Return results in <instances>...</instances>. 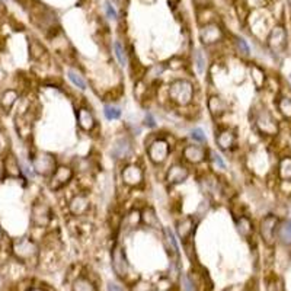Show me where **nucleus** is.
Wrapping results in <instances>:
<instances>
[{
    "instance_id": "f8f14e48",
    "label": "nucleus",
    "mask_w": 291,
    "mask_h": 291,
    "mask_svg": "<svg viewBox=\"0 0 291 291\" xmlns=\"http://www.w3.org/2000/svg\"><path fill=\"white\" fill-rule=\"evenodd\" d=\"M134 151H136L134 141L130 136L124 134V136H120L113 141L109 154L115 162H124L125 163L134 154Z\"/></svg>"
},
{
    "instance_id": "a19ab883",
    "label": "nucleus",
    "mask_w": 291,
    "mask_h": 291,
    "mask_svg": "<svg viewBox=\"0 0 291 291\" xmlns=\"http://www.w3.org/2000/svg\"><path fill=\"white\" fill-rule=\"evenodd\" d=\"M163 233H165V239H166V242L169 243V248H170V251H172V254L175 255L176 258H179V244H178V240H176V237H175L173 230H172L170 227H165V229H163Z\"/></svg>"
},
{
    "instance_id": "6e6d98bb",
    "label": "nucleus",
    "mask_w": 291,
    "mask_h": 291,
    "mask_svg": "<svg viewBox=\"0 0 291 291\" xmlns=\"http://www.w3.org/2000/svg\"><path fill=\"white\" fill-rule=\"evenodd\" d=\"M3 178H5V175H3V169L0 168V181H2Z\"/></svg>"
},
{
    "instance_id": "72a5a7b5",
    "label": "nucleus",
    "mask_w": 291,
    "mask_h": 291,
    "mask_svg": "<svg viewBox=\"0 0 291 291\" xmlns=\"http://www.w3.org/2000/svg\"><path fill=\"white\" fill-rule=\"evenodd\" d=\"M72 166H73L75 172L80 173V175H86V176H89L95 168L94 160L91 159V158H80V159H76L75 162L72 163Z\"/></svg>"
},
{
    "instance_id": "ea45409f",
    "label": "nucleus",
    "mask_w": 291,
    "mask_h": 291,
    "mask_svg": "<svg viewBox=\"0 0 291 291\" xmlns=\"http://www.w3.org/2000/svg\"><path fill=\"white\" fill-rule=\"evenodd\" d=\"M277 108L285 120L291 121V98L288 96H280L277 101Z\"/></svg>"
},
{
    "instance_id": "09e8293b",
    "label": "nucleus",
    "mask_w": 291,
    "mask_h": 291,
    "mask_svg": "<svg viewBox=\"0 0 291 291\" xmlns=\"http://www.w3.org/2000/svg\"><path fill=\"white\" fill-rule=\"evenodd\" d=\"M108 291H124V288H122V285H120V284L109 281L108 282Z\"/></svg>"
},
{
    "instance_id": "2f4dec72",
    "label": "nucleus",
    "mask_w": 291,
    "mask_h": 291,
    "mask_svg": "<svg viewBox=\"0 0 291 291\" xmlns=\"http://www.w3.org/2000/svg\"><path fill=\"white\" fill-rule=\"evenodd\" d=\"M72 291H98V287L89 277L79 275L72 284Z\"/></svg>"
},
{
    "instance_id": "4468645a",
    "label": "nucleus",
    "mask_w": 291,
    "mask_h": 291,
    "mask_svg": "<svg viewBox=\"0 0 291 291\" xmlns=\"http://www.w3.org/2000/svg\"><path fill=\"white\" fill-rule=\"evenodd\" d=\"M280 225V218L275 214H266L261 218L258 225V232L262 239V242L268 248H273L277 242V229Z\"/></svg>"
},
{
    "instance_id": "4c0bfd02",
    "label": "nucleus",
    "mask_w": 291,
    "mask_h": 291,
    "mask_svg": "<svg viewBox=\"0 0 291 291\" xmlns=\"http://www.w3.org/2000/svg\"><path fill=\"white\" fill-rule=\"evenodd\" d=\"M232 39H233V48H235V51L239 54V56L242 57L251 56V48H249V44L246 42L244 38L239 37V35H233Z\"/></svg>"
},
{
    "instance_id": "a878e982",
    "label": "nucleus",
    "mask_w": 291,
    "mask_h": 291,
    "mask_svg": "<svg viewBox=\"0 0 291 291\" xmlns=\"http://www.w3.org/2000/svg\"><path fill=\"white\" fill-rule=\"evenodd\" d=\"M235 223L237 233L242 236L243 239H251L254 236L255 226L251 217L246 216V214H239L235 218Z\"/></svg>"
},
{
    "instance_id": "6e6552de",
    "label": "nucleus",
    "mask_w": 291,
    "mask_h": 291,
    "mask_svg": "<svg viewBox=\"0 0 291 291\" xmlns=\"http://www.w3.org/2000/svg\"><path fill=\"white\" fill-rule=\"evenodd\" d=\"M92 211V201L86 191L75 192L67 201V213L72 218H86Z\"/></svg>"
},
{
    "instance_id": "e433bc0d",
    "label": "nucleus",
    "mask_w": 291,
    "mask_h": 291,
    "mask_svg": "<svg viewBox=\"0 0 291 291\" xmlns=\"http://www.w3.org/2000/svg\"><path fill=\"white\" fill-rule=\"evenodd\" d=\"M278 176L284 182L291 181V156H285L278 162Z\"/></svg>"
},
{
    "instance_id": "7c9ffc66",
    "label": "nucleus",
    "mask_w": 291,
    "mask_h": 291,
    "mask_svg": "<svg viewBox=\"0 0 291 291\" xmlns=\"http://www.w3.org/2000/svg\"><path fill=\"white\" fill-rule=\"evenodd\" d=\"M113 51L115 60L118 61V64L121 67H127L130 64V54L127 51L125 46L121 42V39H115L113 44Z\"/></svg>"
},
{
    "instance_id": "bb28decb",
    "label": "nucleus",
    "mask_w": 291,
    "mask_h": 291,
    "mask_svg": "<svg viewBox=\"0 0 291 291\" xmlns=\"http://www.w3.org/2000/svg\"><path fill=\"white\" fill-rule=\"evenodd\" d=\"M166 70H168V64H166V63H156V64L149 67V69L146 70V73H144L143 77H140V79H143L149 86H154L159 82L160 77L165 75Z\"/></svg>"
},
{
    "instance_id": "cd10ccee",
    "label": "nucleus",
    "mask_w": 291,
    "mask_h": 291,
    "mask_svg": "<svg viewBox=\"0 0 291 291\" xmlns=\"http://www.w3.org/2000/svg\"><path fill=\"white\" fill-rule=\"evenodd\" d=\"M141 226V210L137 207H132L130 211H127L121 218V227L122 229H128L132 230L136 227Z\"/></svg>"
},
{
    "instance_id": "4d7b16f0",
    "label": "nucleus",
    "mask_w": 291,
    "mask_h": 291,
    "mask_svg": "<svg viewBox=\"0 0 291 291\" xmlns=\"http://www.w3.org/2000/svg\"><path fill=\"white\" fill-rule=\"evenodd\" d=\"M5 73H3V70H2V69H0V79H3V77H5Z\"/></svg>"
},
{
    "instance_id": "423d86ee",
    "label": "nucleus",
    "mask_w": 291,
    "mask_h": 291,
    "mask_svg": "<svg viewBox=\"0 0 291 291\" xmlns=\"http://www.w3.org/2000/svg\"><path fill=\"white\" fill-rule=\"evenodd\" d=\"M29 162H31V168L34 170V173L41 176V178H50L51 173L54 172L57 168V158L50 153V151L44 150H35L31 156H29Z\"/></svg>"
},
{
    "instance_id": "9d476101",
    "label": "nucleus",
    "mask_w": 291,
    "mask_h": 291,
    "mask_svg": "<svg viewBox=\"0 0 291 291\" xmlns=\"http://www.w3.org/2000/svg\"><path fill=\"white\" fill-rule=\"evenodd\" d=\"M76 172L72 165L66 163H58L54 172L51 173V176L48 178V188L53 192H58L61 189H64L75 179Z\"/></svg>"
},
{
    "instance_id": "39448f33",
    "label": "nucleus",
    "mask_w": 291,
    "mask_h": 291,
    "mask_svg": "<svg viewBox=\"0 0 291 291\" xmlns=\"http://www.w3.org/2000/svg\"><path fill=\"white\" fill-rule=\"evenodd\" d=\"M226 37H227V34H226L225 28L217 20L199 25V28H198V41H199L201 47L206 50L221 46L226 41Z\"/></svg>"
},
{
    "instance_id": "58836bf2",
    "label": "nucleus",
    "mask_w": 291,
    "mask_h": 291,
    "mask_svg": "<svg viewBox=\"0 0 291 291\" xmlns=\"http://www.w3.org/2000/svg\"><path fill=\"white\" fill-rule=\"evenodd\" d=\"M208 163L217 170H226V168H227L223 156L220 153H217L216 150H211V149H208Z\"/></svg>"
},
{
    "instance_id": "f257e3e1",
    "label": "nucleus",
    "mask_w": 291,
    "mask_h": 291,
    "mask_svg": "<svg viewBox=\"0 0 291 291\" xmlns=\"http://www.w3.org/2000/svg\"><path fill=\"white\" fill-rule=\"evenodd\" d=\"M197 87L192 80L187 77H178L173 79L166 87V98L168 102L175 108H189L195 101Z\"/></svg>"
},
{
    "instance_id": "603ef678",
    "label": "nucleus",
    "mask_w": 291,
    "mask_h": 291,
    "mask_svg": "<svg viewBox=\"0 0 291 291\" xmlns=\"http://www.w3.org/2000/svg\"><path fill=\"white\" fill-rule=\"evenodd\" d=\"M6 13V9H5V5H3V2L0 0V18H3V15Z\"/></svg>"
},
{
    "instance_id": "473e14b6",
    "label": "nucleus",
    "mask_w": 291,
    "mask_h": 291,
    "mask_svg": "<svg viewBox=\"0 0 291 291\" xmlns=\"http://www.w3.org/2000/svg\"><path fill=\"white\" fill-rule=\"evenodd\" d=\"M249 75H251V79H252L254 85L256 86V89H262L266 83V73L262 67L258 66V64H251L249 66Z\"/></svg>"
},
{
    "instance_id": "4be33fe9",
    "label": "nucleus",
    "mask_w": 291,
    "mask_h": 291,
    "mask_svg": "<svg viewBox=\"0 0 291 291\" xmlns=\"http://www.w3.org/2000/svg\"><path fill=\"white\" fill-rule=\"evenodd\" d=\"M203 191L210 198H216L217 195L225 194V188L221 185V181L216 173H204V178L199 181Z\"/></svg>"
},
{
    "instance_id": "b1692460",
    "label": "nucleus",
    "mask_w": 291,
    "mask_h": 291,
    "mask_svg": "<svg viewBox=\"0 0 291 291\" xmlns=\"http://www.w3.org/2000/svg\"><path fill=\"white\" fill-rule=\"evenodd\" d=\"M192 66L195 69L198 76H206L208 72V66H210V61H208V54H207V50L203 47H194L192 48Z\"/></svg>"
},
{
    "instance_id": "412c9836",
    "label": "nucleus",
    "mask_w": 291,
    "mask_h": 291,
    "mask_svg": "<svg viewBox=\"0 0 291 291\" xmlns=\"http://www.w3.org/2000/svg\"><path fill=\"white\" fill-rule=\"evenodd\" d=\"M2 169H3V175H5L6 178L20 179L24 176L20 162H19L18 158H16L12 151H8V153L5 154L3 162H2Z\"/></svg>"
},
{
    "instance_id": "1a4fd4ad",
    "label": "nucleus",
    "mask_w": 291,
    "mask_h": 291,
    "mask_svg": "<svg viewBox=\"0 0 291 291\" xmlns=\"http://www.w3.org/2000/svg\"><path fill=\"white\" fill-rule=\"evenodd\" d=\"M181 162H184L188 166H199L208 162V149L204 144L198 143H185L181 149Z\"/></svg>"
},
{
    "instance_id": "5701e85b",
    "label": "nucleus",
    "mask_w": 291,
    "mask_h": 291,
    "mask_svg": "<svg viewBox=\"0 0 291 291\" xmlns=\"http://www.w3.org/2000/svg\"><path fill=\"white\" fill-rule=\"evenodd\" d=\"M141 210V226L147 227V229H153V230H162V221H160L158 211L153 206H146L140 208Z\"/></svg>"
},
{
    "instance_id": "a18cd8bd",
    "label": "nucleus",
    "mask_w": 291,
    "mask_h": 291,
    "mask_svg": "<svg viewBox=\"0 0 291 291\" xmlns=\"http://www.w3.org/2000/svg\"><path fill=\"white\" fill-rule=\"evenodd\" d=\"M131 291H153V285H151L150 282L139 281L134 284Z\"/></svg>"
},
{
    "instance_id": "393cba45",
    "label": "nucleus",
    "mask_w": 291,
    "mask_h": 291,
    "mask_svg": "<svg viewBox=\"0 0 291 291\" xmlns=\"http://www.w3.org/2000/svg\"><path fill=\"white\" fill-rule=\"evenodd\" d=\"M19 98H20V94H19L18 89H15V87L5 89L0 95V108L5 113H10L13 109V106L18 103Z\"/></svg>"
},
{
    "instance_id": "f704fd0d",
    "label": "nucleus",
    "mask_w": 291,
    "mask_h": 291,
    "mask_svg": "<svg viewBox=\"0 0 291 291\" xmlns=\"http://www.w3.org/2000/svg\"><path fill=\"white\" fill-rule=\"evenodd\" d=\"M277 240L282 244H291V218L280 221L277 229Z\"/></svg>"
},
{
    "instance_id": "0eeeda50",
    "label": "nucleus",
    "mask_w": 291,
    "mask_h": 291,
    "mask_svg": "<svg viewBox=\"0 0 291 291\" xmlns=\"http://www.w3.org/2000/svg\"><path fill=\"white\" fill-rule=\"evenodd\" d=\"M120 178L124 187L128 189H139L144 185L146 181V172L144 168L137 162H125L122 165Z\"/></svg>"
},
{
    "instance_id": "13d9d810",
    "label": "nucleus",
    "mask_w": 291,
    "mask_h": 291,
    "mask_svg": "<svg viewBox=\"0 0 291 291\" xmlns=\"http://www.w3.org/2000/svg\"><path fill=\"white\" fill-rule=\"evenodd\" d=\"M288 3H290V5H291V0H288Z\"/></svg>"
},
{
    "instance_id": "dca6fc26",
    "label": "nucleus",
    "mask_w": 291,
    "mask_h": 291,
    "mask_svg": "<svg viewBox=\"0 0 291 291\" xmlns=\"http://www.w3.org/2000/svg\"><path fill=\"white\" fill-rule=\"evenodd\" d=\"M287 44H288V37H287L285 28L282 25H275L266 37L268 48L274 54H282L287 48Z\"/></svg>"
},
{
    "instance_id": "864d4df0",
    "label": "nucleus",
    "mask_w": 291,
    "mask_h": 291,
    "mask_svg": "<svg viewBox=\"0 0 291 291\" xmlns=\"http://www.w3.org/2000/svg\"><path fill=\"white\" fill-rule=\"evenodd\" d=\"M27 291H47V290L42 288V287H31V288H28Z\"/></svg>"
},
{
    "instance_id": "c85d7f7f",
    "label": "nucleus",
    "mask_w": 291,
    "mask_h": 291,
    "mask_svg": "<svg viewBox=\"0 0 291 291\" xmlns=\"http://www.w3.org/2000/svg\"><path fill=\"white\" fill-rule=\"evenodd\" d=\"M48 57V51L46 46L41 42V41H38L35 38H32V39H29V58L32 60V61H42L44 58H47Z\"/></svg>"
},
{
    "instance_id": "de8ad7c7",
    "label": "nucleus",
    "mask_w": 291,
    "mask_h": 291,
    "mask_svg": "<svg viewBox=\"0 0 291 291\" xmlns=\"http://www.w3.org/2000/svg\"><path fill=\"white\" fill-rule=\"evenodd\" d=\"M197 9H207L213 8V0H192Z\"/></svg>"
},
{
    "instance_id": "f03ea898",
    "label": "nucleus",
    "mask_w": 291,
    "mask_h": 291,
    "mask_svg": "<svg viewBox=\"0 0 291 291\" xmlns=\"http://www.w3.org/2000/svg\"><path fill=\"white\" fill-rule=\"evenodd\" d=\"M172 153V144L166 136L158 132L149 134V140L146 139V156L153 166H163Z\"/></svg>"
},
{
    "instance_id": "f3484780",
    "label": "nucleus",
    "mask_w": 291,
    "mask_h": 291,
    "mask_svg": "<svg viewBox=\"0 0 291 291\" xmlns=\"http://www.w3.org/2000/svg\"><path fill=\"white\" fill-rule=\"evenodd\" d=\"M214 143L221 151H232L237 146V131L232 127H218L214 134Z\"/></svg>"
},
{
    "instance_id": "a211bd4d",
    "label": "nucleus",
    "mask_w": 291,
    "mask_h": 291,
    "mask_svg": "<svg viewBox=\"0 0 291 291\" xmlns=\"http://www.w3.org/2000/svg\"><path fill=\"white\" fill-rule=\"evenodd\" d=\"M76 122L80 131L91 134L95 131V128L98 127V121L96 117L92 113V109L86 105H80L76 108Z\"/></svg>"
},
{
    "instance_id": "c03bdc74",
    "label": "nucleus",
    "mask_w": 291,
    "mask_h": 291,
    "mask_svg": "<svg viewBox=\"0 0 291 291\" xmlns=\"http://www.w3.org/2000/svg\"><path fill=\"white\" fill-rule=\"evenodd\" d=\"M179 281H181V290L182 291H195L194 290V285H192V281L189 280L187 274H181Z\"/></svg>"
},
{
    "instance_id": "5fc2aeb1",
    "label": "nucleus",
    "mask_w": 291,
    "mask_h": 291,
    "mask_svg": "<svg viewBox=\"0 0 291 291\" xmlns=\"http://www.w3.org/2000/svg\"><path fill=\"white\" fill-rule=\"evenodd\" d=\"M3 239H5V232H3V229L0 226V242H3Z\"/></svg>"
},
{
    "instance_id": "49530a36",
    "label": "nucleus",
    "mask_w": 291,
    "mask_h": 291,
    "mask_svg": "<svg viewBox=\"0 0 291 291\" xmlns=\"http://www.w3.org/2000/svg\"><path fill=\"white\" fill-rule=\"evenodd\" d=\"M143 124H144V127H147V128H156V118L153 117V114L146 113L144 120H143Z\"/></svg>"
},
{
    "instance_id": "ddd939ff",
    "label": "nucleus",
    "mask_w": 291,
    "mask_h": 291,
    "mask_svg": "<svg viewBox=\"0 0 291 291\" xmlns=\"http://www.w3.org/2000/svg\"><path fill=\"white\" fill-rule=\"evenodd\" d=\"M191 176V169L184 162H175L165 172V184L168 188H175L185 184Z\"/></svg>"
},
{
    "instance_id": "c756f323",
    "label": "nucleus",
    "mask_w": 291,
    "mask_h": 291,
    "mask_svg": "<svg viewBox=\"0 0 291 291\" xmlns=\"http://www.w3.org/2000/svg\"><path fill=\"white\" fill-rule=\"evenodd\" d=\"M66 76L69 82L75 86L76 89H79L82 92L87 91V80H86V77L80 70H77L75 67H69L66 70Z\"/></svg>"
},
{
    "instance_id": "79ce46f5",
    "label": "nucleus",
    "mask_w": 291,
    "mask_h": 291,
    "mask_svg": "<svg viewBox=\"0 0 291 291\" xmlns=\"http://www.w3.org/2000/svg\"><path fill=\"white\" fill-rule=\"evenodd\" d=\"M103 12H105V16L109 19V20H114V22H117L118 19H120V13H118V10L115 8V5H114L113 2H109V0H105L103 2Z\"/></svg>"
},
{
    "instance_id": "aec40b11",
    "label": "nucleus",
    "mask_w": 291,
    "mask_h": 291,
    "mask_svg": "<svg viewBox=\"0 0 291 291\" xmlns=\"http://www.w3.org/2000/svg\"><path fill=\"white\" fill-rule=\"evenodd\" d=\"M207 111L210 117L217 121L221 117H225L229 113V102L220 94H211L207 98Z\"/></svg>"
},
{
    "instance_id": "9b49d317",
    "label": "nucleus",
    "mask_w": 291,
    "mask_h": 291,
    "mask_svg": "<svg viewBox=\"0 0 291 291\" xmlns=\"http://www.w3.org/2000/svg\"><path fill=\"white\" fill-rule=\"evenodd\" d=\"M254 125L256 131L262 136H277L278 134V122L274 118V115L266 108H261L258 111H255L254 117Z\"/></svg>"
},
{
    "instance_id": "7ed1b4c3",
    "label": "nucleus",
    "mask_w": 291,
    "mask_h": 291,
    "mask_svg": "<svg viewBox=\"0 0 291 291\" xmlns=\"http://www.w3.org/2000/svg\"><path fill=\"white\" fill-rule=\"evenodd\" d=\"M31 226L34 229H41L46 230L48 227H51L54 221V210L53 206L48 203L46 198L38 197L34 199L32 206H31Z\"/></svg>"
},
{
    "instance_id": "c9c22d12",
    "label": "nucleus",
    "mask_w": 291,
    "mask_h": 291,
    "mask_svg": "<svg viewBox=\"0 0 291 291\" xmlns=\"http://www.w3.org/2000/svg\"><path fill=\"white\" fill-rule=\"evenodd\" d=\"M103 117L108 120V121H118L121 118L122 115V109L121 106L115 105L113 102H108L103 105Z\"/></svg>"
},
{
    "instance_id": "6ab92c4d",
    "label": "nucleus",
    "mask_w": 291,
    "mask_h": 291,
    "mask_svg": "<svg viewBox=\"0 0 291 291\" xmlns=\"http://www.w3.org/2000/svg\"><path fill=\"white\" fill-rule=\"evenodd\" d=\"M198 220L195 216H181L175 223V230L176 235L181 239V242L185 244L191 242L192 236L195 233V227H197Z\"/></svg>"
},
{
    "instance_id": "2eb2a0df",
    "label": "nucleus",
    "mask_w": 291,
    "mask_h": 291,
    "mask_svg": "<svg viewBox=\"0 0 291 291\" xmlns=\"http://www.w3.org/2000/svg\"><path fill=\"white\" fill-rule=\"evenodd\" d=\"M111 266L118 278H127L130 273V263L125 255V249L120 243H115L111 249Z\"/></svg>"
},
{
    "instance_id": "3c124183",
    "label": "nucleus",
    "mask_w": 291,
    "mask_h": 291,
    "mask_svg": "<svg viewBox=\"0 0 291 291\" xmlns=\"http://www.w3.org/2000/svg\"><path fill=\"white\" fill-rule=\"evenodd\" d=\"M109 2H113L115 6H120V8H124L127 5V0H109Z\"/></svg>"
},
{
    "instance_id": "20e7f679",
    "label": "nucleus",
    "mask_w": 291,
    "mask_h": 291,
    "mask_svg": "<svg viewBox=\"0 0 291 291\" xmlns=\"http://www.w3.org/2000/svg\"><path fill=\"white\" fill-rule=\"evenodd\" d=\"M10 251L15 256V259L20 263L37 262L39 256V246L32 237H28V236L13 239L10 244Z\"/></svg>"
},
{
    "instance_id": "37998d69",
    "label": "nucleus",
    "mask_w": 291,
    "mask_h": 291,
    "mask_svg": "<svg viewBox=\"0 0 291 291\" xmlns=\"http://www.w3.org/2000/svg\"><path fill=\"white\" fill-rule=\"evenodd\" d=\"M189 139L194 141V143H198V144H207V134L203 128L199 127H195L189 131Z\"/></svg>"
},
{
    "instance_id": "8fccbe9b",
    "label": "nucleus",
    "mask_w": 291,
    "mask_h": 291,
    "mask_svg": "<svg viewBox=\"0 0 291 291\" xmlns=\"http://www.w3.org/2000/svg\"><path fill=\"white\" fill-rule=\"evenodd\" d=\"M169 2V8L172 10H175L181 5V0H168Z\"/></svg>"
}]
</instances>
